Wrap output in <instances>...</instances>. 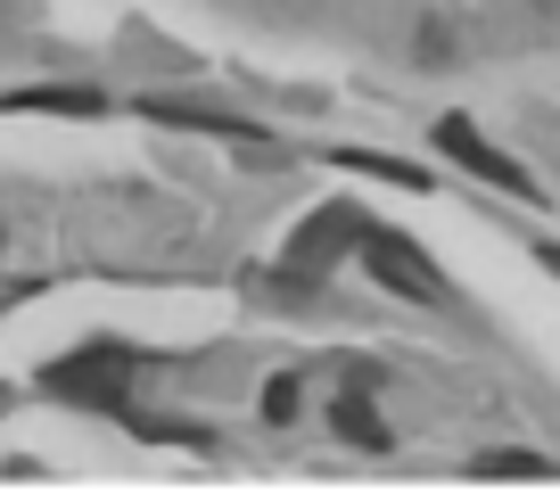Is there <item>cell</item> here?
I'll use <instances>...</instances> for the list:
<instances>
[{"label": "cell", "mask_w": 560, "mask_h": 494, "mask_svg": "<svg viewBox=\"0 0 560 494\" xmlns=\"http://www.w3.org/2000/svg\"><path fill=\"white\" fill-rule=\"evenodd\" d=\"M354 256H363L371 281H387L396 297H412V305H445V272L429 264V256H420L404 231H363V239H354Z\"/></svg>", "instance_id": "6da1fadb"}, {"label": "cell", "mask_w": 560, "mask_h": 494, "mask_svg": "<svg viewBox=\"0 0 560 494\" xmlns=\"http://www.w3.org/2000/svg\"><path fill=\"white\" fill-rule=\"evenodd\" d=\"M438 149H445V157H462L470 174H487L494 190H520V198H536V181H527L520 165L503 157V149H487V141L470 132V116H445V124H438Z\"/></svg>", "instance_id": "7a4b0ae2"}, {"label": "cell", "mask_w": 560, "mask_h": 494, "mask_svg": "<svg viewBox=\"0 0 560 494\" xmlns=\"http://www.w3.org/2000/svg\"><path fill=\"white\" fill-rule=\"evenodd\" d=\"M116 370H124V363L91 354V363H67V370H50L42 388H50V396H74V404H116V412H124V388H116Z\"/></svg>", "instance_id": "3957f363"}, {"label": "cell", "mask_w": 560, "mask_h": 494, "mask_svg": "<svg viewBox=\"0 0 560 494\" xmlns=\"http://www.w3.org/2000/svg\"><path fill=\"white\" fill-rule=\"evenodd\" d=\"M338 428H347V445H363V454H387V428H380V412H371V370L347 379V396H338Z\"/></svg>", "instance_id": "277c9868"}, {"label": "cell", "mask_w": 560, "mask_h": 494, "mask_svg": "<svg viewBox=\"0 0 560 494\" xmlns=\"http://www.w3.org/2000/svg\"><path fill=\"white\" fill-rule=\"evenodd\" d=\"M347 239H363V223H354L347 207L314 214V223H305V239H298V264H314V256H322V264H330V256H338V247H347Z\"/></svg>", "instance_id": "5b68a950"}, {"label": "cell", "mask_w": 560, "mask_h": 494, "mask_svg": "<svg viewBox=\"0 0 560 494\" xmlns=\"http://www.w3.org/2000/svg\"><path fill=\"white\" fill-rule=\"evenodd\" d=\"M470 470L478 478H552V461H544V454H511V445H503V454H478Z\"/></svg>", "instance_id": "8992f818"}, {"label": "cell", "mask_w": 560, "mask_h": 494, "mask_svg": "<svg viewBox=\"0 0 560 494\" xmlns=\"http://www.w3.org/2000/svg\"><path fill=\"white\" fill-rule=\"evenodd\" d=\"M412 34H420V42H412V58H420V67H445V58H454V42H445V25H438V17H420Z\"/></svg>", "instance_id": "52a82bcc"}, {"label": "cell", "mask_w": 560, "mask_h": 494, "mask_svg": "<svg viewBox=\"0 0 560 494\" xmlns=\"http://www.w3.org/2000/svg\"><path fill=\"white\" fill-rule=\"evenodd\" d=\"M289 412H298V379H272L264 388V421H289Z\"/></svg>", "instance_id": "ba28073f"}, {"label": "cell", "mask_w": 560, "mask_h": 494, "mask_svg": "<svg viewBox=\"0 0 560 494\" xmlns=\"http://www.w3.org/2000/svg\"><path fill=\"white\" fill-rule=\"evenodd\" d=\"M536 256H544V272H560V247H552V239H544V247H536Z\"/></svg>", "instance_id": "9c48e42d"}, {"label": "cell", "mask_w": 560, "mask_h": 494, "mask_svg": "<svg viewBox=\"0 0 560 494\" xmlns=\"http://www.w3.org/2000/svg\"><path fill=\"white\" fill-rule=\"evenodd\" d=\"M536 9H560V0H536Z\"/></svg>", "instance_id": "30bf717a"}]
</instances>
